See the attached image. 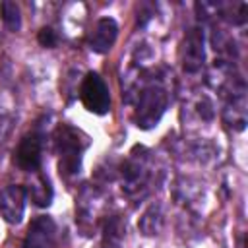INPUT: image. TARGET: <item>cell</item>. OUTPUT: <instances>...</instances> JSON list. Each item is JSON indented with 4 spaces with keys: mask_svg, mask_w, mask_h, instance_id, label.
<instances>
[{
    "mask_svg": "<svg viewBox=\"0 0 248 248\" xmlns=\"http://www.w3.org/2000/svg\"><path fill=\"white\" fill-rule=\"evenodd\" d=\"M122 176H124V188H126L128 192L138 190L140 184L145 182V163H143V159L132 157V159L124 165Z\"/></svg>",
    "mask_w": 248,
    "mask_h": 248,
    "instance_id": "10",
    "label": "cell"
},
{
    "mask_svg": "<svg viewBox=\"0 0 248 248\" xmlns=\"http://www.w3.org/2000/svg\"><path fill=\"white\" fill-rule=\"evenodd\" d=\"M54 242H56V223L46 215L35 217L27 227L23 246L25 248H52Z\"/></svg>",
    "mask_w": 248,
    "mask_h": 248,
    "instance_id": "5",
    "label": "cell"
},
{
    "mask_svg": "<svg viewBox=\"0 0 248 248\" xmlns=\"http://www.w3.org/2000/svg\"><path fill=\"white\" fill-rule=\"evenodd\" d=\"M161 223H163V217H161V209L159 205H151L145 209V213L141 215L140 219V229L145 236H151V234H157L159 229H161Z\"/></svg>",
    "mask_w": 248,
    "mask_h": 248,
    "instance_id": "12",
    "label": "cell"
},
{
    "mask_svg": "<svg viewBox=\"0 0 248 248\" xmlns=\"http://www.w3.org/2000/svg\"><path fill=\"white\" fill-rule=\"evenodd\" d=\"M37 39H39L41 46H45V48H52V46L58 45V35H56V31H54L52 27H43V29L39 31Z\"/></svg>",
    "mask_w": 248,
    "mask_h": 248,
    "instance_id": "14",
    "label": "cell"
},
{
    "mask_svg": "<svg viewBox=\"0 0 248 248\" xmlns=\"http://www.w3.org/2000/svg\"><path fill=\"white\" fill-rule=\"evenodd\" d=\"M122 236H124V225L120 223V219L112 217L110 221H107V227H105V240H107L108 244H118Z\"/></svg>",
    "mask_w": 248,
    "mask_h": 248,
    "instance_id": "13",
    "label": "cell"
},
{
    "mask_svg": "<svg viewBox=\"0 0 248 248\" xmlns=\"http://www.w3.org/2000/svg\"><path fill=\"white\" fill-rule=\"evenodd\" d=\"M165 107H167V93L157 85L145 87L138 97V107L134 114L136 124L143 130L157 126V122L165 112Z\"/></svg>",
    "mask_w": 248,
    "mask_h": 248,
    "instance_id": "2",
    "label": "cell"
},
{
    "mask_svg": "<svg viewBox=\"0 0 248 248\" xmlns=\"http://www.w3.org/2000/svg\"><path fill=\"white\" fill-rule=\"evenodd\" d=\"M23 248H25V246H23Z\"/></svg>",
    "mask_w": 248,
    "mask_h": 248,
    "instance_id": "15",
    "label": "cell"
},
{
    "mask_svg": "<svg viewBox=\"0 0 248 248\" xmlns=\"http://www.w3.org/2000/svg\"><path fill=\"white\" fill-rule=\"evenodd\" d=\"M35 176L31 178V184H29V198L35 205L39 207H46L50 205L52 202V186L48 182V178L43 174V172H33Z\"/></svg>",
    "mask_w": 248,
    "mask_h": 248,
    "instance_id": "9",
    "label": "cell"
},
{
    "mask_svg": "<svg viewBox=\"0 0 248 248\" xmlns=\"http://www.w3.org/2000/svg\"><path fill=\"white\" fill-rule=\"evenodd\" d=\"M25 213V190L10 184L0 190V215L6 223L17 225Z\"/></svg>",
    "mask_w": 248,
    "mask_h": 248,
    "instance_id": "6",
    "label": "cell"
},
{
    "mask_svg": "<svg viewBox=\"0 0 248 248\" xmlns=\"http://www.w3.org/2000/svg\"><path fill=\"white\" fill-rule=\"evenodd\" d=\"M54 143H56V151L60 155V163H58L60 174L72 176V174L79 172L81 153L89 145V138L83 132L62 124L54 132Z\"/></svg>",
    "mask_w": 248,
    "mask_h": 248,
    "instance_id": "1",
    "label": "cell"
},
{
    "mask_svg": "<svg viewBox=\"0 0 248 248\" xmlns=\"http://www.w3.org/2000/svg\"><path fill=\"white\" fill-rule=\"evenodd\" d=\"M0 17L8 31H19L21 27V10L16 2L4 0L0 2Z\"/></svg>",
    "mask_w": 248,
    "mask_h": 248,
    "instance_id": "11",
    "label": "cell"
},
{
    "mask_svg": "<svg viewBox=\"0 0 248 248\" xmlns=\"http://www.w3.org/2000/svg\"><path fill=\"white\" fill-rule=\"evenodd\" d=\"M118 37V25L112 17H101L95 21V25L91 27L89 35H87V46L93 52L105 54L112 48L114 41Z\"/></svg>",
    "mask_w": 248,
    "mask_h": 248,
    "instance_id": "7",
    "label": "cell"
},
{
    "mask_svg": "<svg viewBox=\"0 0 248 248\" xmlns=\"http://www.w3.org/2000/svg\"><path fill=\"white\" fill-rule=\"evenodd\" d=\"M203 64V33L200 29H190L182 46V66L188 72L200 70Z\"/></svg>",
    "mask_w": 248,
    "mask_h": 248,
    "instance_id": "8",
    "label": "cell"
},
{
    "mask_svg": "<svg viewBox=\"0 0 248 248\" xmlns=\"http://www.w3.org/2000/svg\"><path fill=\"white\" fill-rule=\"evenodd\" d=\"M79 97H81L83 107L89 112H93V114H107L110 110V93H108V87H107L105 79L99 74H95V72L85 74V78L81 81Z\"/></svg>",
    "mask_w": 248,
    "mask_h": 248,
    "instance_id": "3",
    "label": "cell"
},
{
    "mask_svg": "<svg viewBox=\"0 0 248 248\" xmlns=\"http://www.w3.org/2000/svg\"><path fill=\"white\" fill-rule=\"evenodd\" d=\"M41 151H43L41 136L37 132L25 134L14 151V163L25 172H37L41 167Z\"/></svg>",
    "mask_w": 248,
    "mask_h": 248,
    "instance_id": "4",
    "label": "cell"
}]
</instances>
